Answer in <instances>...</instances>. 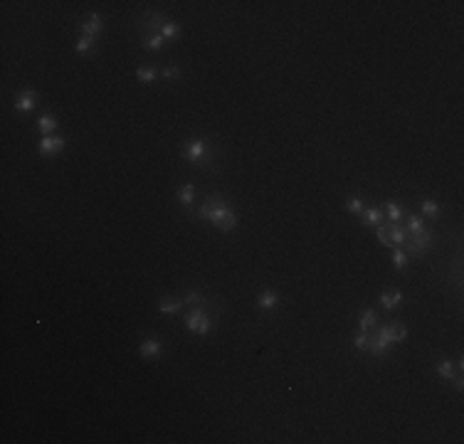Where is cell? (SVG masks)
Instances as JSON below:
<instances>
[{
  "label": "cell",
  "instance_id": "cell-1",
  "mask_svg": "<svg viewBox=\"0 0 464 444\" xmlns=\"http://www.w3.org/2000/svg\"><path fill=\"white\" fill-rule=\"evenodd\" d=\"M185 328L190 333H200V336H208L212 328V319H210V306H190L188 316H185Z\"/></svg>",
  "mask_w": 464,
  "mask_h": 444
},
{
  "label": "cell",
  "instance_id": "cell-2",
  "mask_svg": "<svg viewBox=\"0 0 464 444\" xmlns=\"http://www.w3.org/2000/svg\"><path fill=\"white\" fill-rule=\"evenodd\" d=\"M432 232L430 230H422V232H417V235H410L408 239H405V254H412V257H420V254H425V252L432 247Z\"/></svg>",
  "mask_w": 464,
  "mask_h": 444
},
{
  "label": "cell",
  "instance_id": "cell-3",
  "mask_svg": "<svg viewBox=\"0 0 464 444\" xmlns=\"http://www.w3.org/2000/svg\"><path fill=\"white\" fill-rule=\"evenodd\" d=\"M210 222L215 225V227H217V230H223V232H230V230H235V227H237V212L230 208L227 203H223L220 208L212 212Z\"/></svg>",
  "mask_w": 464,
  "mask_h": 444
},
{
  "label": "cell",
  "instance_id": "cell-4",
  "mask_svg": "<svg viewBox=\"0 0 464 444\" xmlns=\"http://www.w3.org/2000/svg\"><path fill=\"white\" fill-rule=\"evenodd\" d=\"M183 156L190 161V163H195L200 166V161L205 158V141L203 139H188L183 146Z\"/></svg>",
  "mask_w": 464,
  "mask_h": 444
},
{
  "label": "cell",
  "instance_id": "cell-5",
  "mask_svg": "<svg viewBox=\"0 0 464 444\" xmlns=\"http://www.w3.org/2000/svg\"><path fill=\"white\" fill-rule=\"evenodd\" d=\"M79 30H82V35H84V37H89V40L97 42V37L101 35V30H104V23H101V17L94 13V15H89L84 23L79 25Z\"/></svg>",
  "mask_w": 464,
  "mask_h": 444
},
{
  "label": "cell",
  "instance_id": "cell-6",
  "mask_svg": "<svg viewBox=\"0 0 464 444\" xmlns=\"http://www.w3.org/2000/svg\"><path fill=\"white\" fill-rule=\"evenodd\" d=\"M223 203H227L223 195H210V197H205V203H200V208H197V217H200V220H208V222H210L212 212L220 208Z\"/></svg>",
  "mask_w": 464,
  "mask_h": 444
},
{
  "label": "cell",
  "instance_id": "cell-7",
  "mask_svg": "<svg viewBox=\"0 0 464 444\" xmlns=\"http://www.w3.org/2000/svg\"><path fill=\"white\" fill-rule=\"evenodd\" d=\"M141 358H148V361H158L161 358V341L156 338V336H148L139 348Z\"/></svg>",
  "mask_w": 464,
  "mask_h": 444
},
{
  "label": "cell",
  "instance_id": "cell-8",
  "mask_svg": "<svg viewBox=\"0 0 464 444\" xmlns=\"http://www.w3.org/2000/svg\"><path fill=\"white\" fill-rule=\"evenodd\" d=\"M64 148V139L62 136H45L40 143H37V151L42 153V156H55Z\"/></svg>",
  "mask_w": 464,
  "mask_h": 444
},
{
  "label": "cell",
  "instance_id": "cell-9",
  "mask_svg": "<svg viewBox=\"0 0 464 444\" xmlns=\"http://www.w3.org/2000/svg\"><path fill=\"white\" fill-rule=\"evenodd\" d=\"M390 225V247L395 250H403L405 247V239H408V230L397 222H388Z\"/></svg>",
  "mask_w": 464,
  "mask_h": 444
},
{
  "label": "cell",
  "instance_id": "cell-10",
  "mask_svg": "<svg viewBox=\"0 0 464 444\" xmlns=\"http://www.w3.org/2000/svg\"><path fill=\"white\" fill-rule=\"evenodd\" d=\"M163 25H166V15H163V13H158V10H153V13L148 10V13H146V17H143V25H141V28H143V30H153V32H158V30L163 28Z\"/></svg>",
  "mask_w": 464,
  "mask_h": 444
},
{
  "label": "cell",
  "instance_id": "cell-11",
  "mask_svg": "<svg viewBox=\"0 0 464 444\" xmlns=\"http://www.w3.org/2000/svg\"><path fill=\"white\" fill-rule=\"evenodd\" d=\"M35 106H37V94L35 92H23L20 97L15 99V111L25 114V111H32Z\"/></svg>",
  "mask_w": 464,
  "mask_h": 444
},
{
  "label": "cell",
  "instance_id": "cell-12",
  "mask_svg": "<svg viewBox=\"0 0 464 444\" xmlns=\"http://www.w3.org/2000/svg\"><path fill=\"white\" fill-rule=\"evenodd\" d=\"M257 306H259L262 311H272V308H277V306H279V296H277V292H272V289L262 292L259 296H257Z\"/></svg>",
  "mask_w": 464,
  "mask_h": 444
},
{
  "label": "cell",
  "instance_id": "cell-13",
  "mask_svg": "<svg viewBox=\"0 0 464 444\" xmlns=\"http://www.w3.org/2000/svg\"><path fill=\"white\" fill-rule=\"evenodd\" d=\"M390 348H393V346H390L388 341H383L380 336H370V346H368V353H370V356H375V358H383V356H385V353H388Z\"/></svg>",
  "mask_w": 464,
  "mask_h": 444
},
{
  "label": "cell",
  "instance_id": "cell-14",
  "mask_svg": "<svg viewBox=\"0 0 464 444\" xmlns=\"http://www.w3.org/2000/svg\"><path fill=\"white\" fill-rule=\"evenodd\" d=\"M57 119L52 116V114H45V116H40V121H37V128H40V134H45V136H55L57 131Z\"/></svg>",
  "mask_w": 464,
  "mask_h": 444
},
{
  "label": "cell",
  "instance_id": "cell-15",
  "mask_svg": "<svg viewBox=\"0 0 464 444\" xmlns=\"http://www.w3.org/2000/svg\"><path fill=\"white\" fill-rule=\"evenodd\" d=\"M400 301H403V294H400V292H383V294H380V306H383L385 311L397 308Z\"/></svg>",
  "mask_w": 464,
  "mask_h": 444
},
{
  "label": "cell",
  "instance_id": "cell-16",
  "mask_svg": "<svg viewBox=\"0 0 464 444\" xmlns=\"http://www.w3.org/2000/svg\"><path fill=\"white\" fill-rule=\"evenodd\" d=\"M181 306H183V301H181V299H170V296H163V299L158 301V311H161V314H175V311H181Z\"/></svg>",
  "mask_w": 464,
  "mask_h": 444
},
{
  "label": "cell",
  "instance_id": "cell-17",
  "mask_svg": "<svg viewBox=\"0 0 464 444\" xmlns=\"http://www.w3.org/2000/svg\"><path fill=\"white\" fill-rule=\"evenodd\" d=\"M158 35H161L163 40H178V37H181V28H178V23L166 20V25L158 30Z\"/></svg>",
  "mask_w": 464,
  "mask_h": 444
},
{
  "label": "cell",
  "instance_id": "cell-18",
  "mask_svg": "<svg viewBox=\"0 0 464 444\" xmlns=\"http://www.w3.org/2000/svg\"><path fill=\"white\" fill-rule=\"evenodd\" d=\"M375 321H378V314H375L373 308H366V311L361 314V323H358V326H361V331L363 333H370V328L375 326Z\"/></svg>",
  "mask_w": 464,
  "mask_h": 444
},
{
  "label": "cell",
  "instance_id": "cell-19",
  "mask_svg": "<svg viewBox=\"0 0 464 444\" xmlns=\"http://www.w3.org/2000/svg\"><path fill=\"white\" fill-rule=\"evenodd\" d=\"M178 200H181V205L188 210L190 205H193V200H195V188H193L190 183L183 185V188H181V193H178Z\"/></svg>",
  "mask_w": 464,
  "mask_h": 444
},
{
  "label": "cell",
  "instance_id": "cell-20",
  "mask_svg": "<svg viewBox=\"0 0 464 444\" xmlns=\"http://www.w3.org/2000/svg\"><path fill=\"white\" fill-rule=\"evenodd\" d=\"M380 220H383V217H380L378 208H366V210H363V225H366V227H378Z\"/></svg>",
  "mask_w": 464,
  "mask_h": 444
},
{
  "label": "cell",
  "instance_id": "cell-21",
  "mask_svg": "<svg viewBox=\"0 0 464 444\" xmlns=\"http://www.w3.org/2000/svg\"><path fill=\"white\" fill-rule=\"evenodd\" d=\"M143 45H146L148 52H158V50L163 47V37H161L158 32H148V35L143 37Z\"/></svg>",
  "mask_w": 464,
  "mask_h": 444
},
{
  "label": "cell",
  "instance_id": "cell-22",
  "mask_svg": "<svg viewBox=\"0 0 464 444\" xmlns=\"http://www.w3.org/2000/svg\"><path fill=\"white\" fill-rule=\"evenodd\" d=\"M437 373L442 375V378H445V380H452V378H454V363L450 361V358H442V361L437 363Z\"/></svg>",
  "mask_w": 464,
  "mask_h": 444
},
{
  "label": "cell",
  "instance_id": "cell-23",
  "mask_svg": "<svg viewBox=\"0 0 464 444\" xmlns=\"http://www.w3.org/2000/svg\"><path fill=\"white\" fill-rule=\"evenodd\" d=\"M94 45H97V42H94V40H89V37H84V35H82L79 40L74 42V50H77L79 55H89V52L94 50Z\"/></svg>",
  "mask_w": 464,
  "mask_h": 444
},
{
  "label": "cell",
  "instance_id": "cell-24",
  "mask_svg": "<svg viewBox=\"0 0 464 444\" xmlns=\"http://www.w3.org/2000/svg\"><path fill=\"white\" fill-rule=\"evenodd\" d=\"M422 215H425V217H432V220L439 217V205H437V200H430V197H427V200L422 203Z\"/></svg>",
  "mask_w": 464,
  "mask_h": 444
},
{
  "label": "cell",
  "instance_id": "cell-25",
  "mask_svg": "<svg viewBox=\"0 0 464 444\" xmlns=\"http://www.w3.org/2000/svg\"><path fill=\"white\" fill-rule=\"evenodd\" d=\"M425 230V220H422L420 215H410L408 217V232L410 235H417Z\"/></svg>",
  "mask_w": 464,
  "mask_h": 444
},
{
  "label": "cell",
  "instance_id": "cell-26",
  "mask_svg": "<svg viewBox=\"0 0 464 444\" xmlns=\"http://www.w3.org/2000/svg\"><path fill=\"white\" fill-rule=\"evenodd\" d=\"M156 77H158V72L151 70V67H141V70H136V79H139V82H143V84L156 82Z\"/></svg>",
  "mask_w": 464,
  "mask_h": 444
},
{
  "label": "cell",
  "instance_id": "cell-27",
  "mask_svg": "<svg viewBox=\"0 0 464 444\" xmlns=\"http://www.w3.org/2000/svg\"><path fill=\"white\" fill-rule=\"evenodd\" d=\"M353 346L358 348V350H368V346H370V333H356L353 336Z\"/></svg>",
  "mask_w": 464,
  "mask_h": 444
},
{
  "label": "cell",
  "instance_id": "cell-28",
  "mask_svg": "<svg viewBox=\"0 0 464 444\" xmlns=\"http://www.w3.org/2000/svg\"><path fill=\"white\" fill-rule=\"evenodd\" d=\"M393 267L395 269H405L408 267V254H405V250H395V254H393Z\"/></svg>",
  "mask_w": 464,
  "mask_h": 444
},
{
  "label": "cell",
  "instance_id": "cell-29",
  "mask_svg": "<svg viewBox=\"0 0 464 444\" xmlns=\"http://www.w3.org/2000/svg\"><path fill=\"white\" fill-rule=\"evenodd\" d=\"M385 208H388V222H397L400 217H403V210H400V205H397V203H393V200H390Z\"/></svg>",
  "mask_w": 464,
  "mask_h": 444
},
{
  "label": "cell",
  "instance_id": "cell-30",
  "mask_svg": "<svg viewBox=\"0 0 464 444\" xmlns=\"http://www.w3.org/2000/svg\"><path fill=\"white\" fill-rule=\"evenodd\" d=\"M183 304H188V306H203V304H205V299H203V294L188 292L183 296Z\"/></svg>",
  "mask_w": 464,
  "mask_h": 444
},
{
  "label": "cell",
  "instance_id": "cell-31",
  "mask_svg": "<svg viewBox=\"0 0 464 444\" xmlns=\"http://www.w3.org/2000/svg\"><path fill=\"white\" fill-rule=\"evenodd\" d=\"M346 210H348V212H363L366 205H363L361 197H348V200H346Z\"/></svg>",
  "mask_w": 464,
  "mask_h": 444
},
{
  "label": "cell",
  "instance_id": "cell-32",
  "mask_svg": "<svg viewBox=\"0 0 464 444\" xmlns=\"http://www.w3.org/2000/svg\"><path fill=\"white\" fill-rule=\"evenodd\" d=\"M378 239L385 247H390V225H378Z\"/></svg>",
  "mask_w": 464,
  "mask_h": 444
},
{
  "label": "cell",
  "instance_id": "cell-33",
  "mask_svg": "<svg viewBox=\"0 0 464 444\" xmlns=\"http://www.w3.org/2000/svg\"><path fill=\"white\" fill-rule=\"evenodd\" d=\"M390 326H393V333H395V343H403L405 336H408V328L403 323H390Z\"/></svg>",
  "mask_w": 464,
  "mask_h": 444
},
{
  "label": "cell",
  "instance_id": "cell-34",
  "mask_svg": "<svg viewBox=\"0 0 464 444\" xmlns=\"http://www.w3.org/2000/svg\"><path fill=\"white\" fill-rule=\"evenodd\" d=\"M163 77H166V79H178V77H181V70H178V67H166V70H163Z\"/></svg>",
  "mask_w": 464,
  "mask_h": 444
},
{
  "label": "cell",
  "instance_id": "cell-35",
  "mask_svg": "<svg viewBox=\"0 0 464 444\" xmlns=\"http://www.w3.org/2000/svg\"><path fill=\"white\" fill-rule=\"evenodd\" d=\"M452 383H454V388H457V390H462V388H464L462 375H454V378H452Z\"/></svg>",
  "mask_w": 464,
  "mask_h": 444
}]
</instances>
